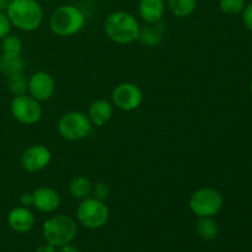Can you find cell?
Instances as JSON below:
<instances>
[{
	"label": "cell",
	"instance_id": "7402d4cb",
	"mask_svg": "<svg viewBox=\"0 0 252 252\" xmlns=\"http://www.w3.org/2000/svg\"><path fill=\"white\" fill-rule=\"evenodd\" d=\"M22 42L15 34H7L1 39V54L9 57L21 56Z\"/></svg>",
	"mask_w": 252,
	"mask_h": 252
},
{
	"label": "cell",
	"instance_id": "83f0119b",
	"mask_svg": "<svg viewBox=\"0 0 252 252\" xmlns=\"http://www.w3.org/2000/svg\"><path fill=\"white\" fill-rule=\"evenodd\" d=\"M57 252H79V250L75 245L69 243V244H65V245L61 246V248H59V251Z\"/></svg>",
	"mask_w": 252,
	"mask_h": 252
},
{
	"label": "cell",
	"instance_id": "3957f363",
	"mask_svg": "<svg viewBox=\"0 0 252 252\" xmlns=\"http://www.w3.org/2000/svg\"><path fill=\"white\" fill-rule=\"evenodd\" d=\"M85 15L74 5H62L52 12L49 26L56 34L69 37L79 33L85 26Z\"/></svg>",
	"mask_w": 252,
	"mask_h": 252
},
{
	"label": "cell",
	"instance_id": "4316f807",
	"mask_svg": "<svg viewBox=\"0 0 252 252\" xmlns=\"http://www.w3.org/2000/svg\"><path fill=\"white\" fill-rule=\"evenodd\" d=\"M20 203H21L22 207H27V208L33 206V194L30 193V192L21 194V197H20Z\"/></svg>",
	"mask_w": 252,
	"mask_h": 252
},
{
	"label": "cell",
	"instance_id": "4dcf8cb0",
	"mask_svg": "<svg viewBox=\"0 0 252 252\" xmlns=\"http://www.w3.org/2000/svg\"><path fill=\"white\" fill-rule=\"evenodd\" d=\"M250 91H251V94H252V81H251V84H250Z\"/></svg>",
	"mask_w": 252,
	"mask_h": 252
},
{
	"label": "cell",
	"instance_id": "ac0fdd59",
	"mask_svg": "<svg viewBox=\"0 0 252 252\" xmlns=\"http://www.w3.org/2000/svg\"><path fill=\"white\" fill-rule=\"evenodd\" d=\"M69 192L75 199H85L91 196L93 184L85 176H75L69 182Z\"/></svg>",
	"mask_w": 252,
	"mask_h": 252
},
{
	"label": "cell",
	"instance_id": "5bb4252c",
	"mask_svg": "<svg viewBox=\"0 0 252 252\" xmlns=\"http://www.w3.org/2000/svg\"><path fill=\"white\" fill-rule=\"evenodd\" d=\"M113 107L107 100L98 98L95 100L89 107L88 118L91 122V125L96 127H102L103 125L108 122L112 118Z\"/></svg>",
	"mask_w": 252,
	"mask_h": 252
},
{
	"label": "cell",
	"instance_id": "e0dca14e",
	"mask_svg": "<svg viewBox=\"0 0 252 252\" xmlns=\"http://www.w3.org/2000/svg\"><path fill=\"white\" fill-rule=\"evenodd\" d=\"M196 231L203 240L213 241L218 238L219 226L212 217H199L196 221Z\"/></svg>",
	"mask_w": 252,
	"mask_h": 252
},
{
	"label": "cell",
	"instance_id": "8fae6325",
	"mask_svg": "<svg viewBox=\"0 0 252 252\" xmlns=\"http://www.w3.org/2000/svg\"><path fill=\"white\" fill-rule=\"evenodd\" d=\"M29 95L37 101H47L53 96L56 91V83L51 74L46 71H37L29 79Z\"/></svg>",
	"mask_w": 252,
	"mask_h": 252
},
{
	"label": "cell",
	"instance_id": "9c48e42d",
	"mask_svg": "<svg viewBox=\"0 0 252 252\" xmlns=\"http://www.w3.org/2000/svg\"><path fill=\"white\" fill-rule=\"evenodd\" d=\"M112 102L118 110L130 112L142 105L143 91L133 83H122L112 91Z\"/></svg>",
	"mask_w": 252,
	"mask_h": 252
},
{
	"label": "cell",
	"instance_id": "7a4b0ae2",
	"mask_svg": "<svg viewBox=\"0 0 252 252\" xmlns=\"http://www.w3.org/2000/svg\"><path fill=\"white\" fill-rule=\"evenodd\" d=\"M105 32L116 43L129 44L139 38L140 25L129 12L116 11L106 17Z\"/></svg>",
	"mask_w": 252,
	"mask_h": 252
},
{
	"label": "cell",
	"instance_id": "52a82bcc",
	"mask_svg": "<svg viewBox=\"0 0 252 252\" xmlns=\"http://www.w3.org/2000/svg\"><path fill=\"white\" fill-rule=\"evenodd\" d=\"M91 122L88 116L79 111H70L61 117L58 122V132L62 138L69 142H78L89 135Z\"/></svg>",
	"mask_w": 252,
	"mask_h": 252
},
{
	"label": "cell",
	"instance_id": "d6986e66",
	"mask_svg": "<svg viewBox=\"0 0 252 252\" xmlns=\"http://www.w3.org/2000/svg\"><path fill=\"white\" fill-rule=\"evenodd\" d=\"M170 11L177 17H187L194 12L197 0H167Z\"/></svg>",
	"mask_w": 252,
	"mask_h": 252
},
{
	"label": "cell",
	"instance_id": "277c9868",
	"mask_svg": "<svg viewBox=\"0 0 252 252\" xmlns=\"http://www.w3.org/2000/svg\"><path fill=\"white\" fill-rule=\"evenodd\" d=\"M42 231L47 244L54 248H61L75 239L78 234V225L71 217L58 214L44 221Z\"/></svg>",
	"mask_w": 252,
	"mask_h": 252
},
{
	"label": "cell",
	"instance_id": "30bf717a",
	"mask_svg": "<svg viewBox=\"0 0 252 252\" xmlns=\"http://www.w3.org/2000/svg\"><path fill=\"white\" fill-rule=\"evenodd\" d=\"M52 161V153L41 144L27 148L21 155V166L27 172H38L46 169Z\"/></svg>",
	"mask_w": 252,
	"mask_h": 252
},
{
	"label": "cell",
	"instance_id": "2e32d148",
	"mask_svg": "<svg viewBox=\"0 0 252 252\" xmlns=\"http://www.w3.org/2000/svg\"><path fill=\"white\" fill-rule=\"evenodd\" d=\"M162 25H160V22L157 24H148V26L140 27L139 32V41L142 42V44L147 47H155L162 41Z\"/></svg>",
	"mask_w": 252,
	"mask_h": 252
},
{
	"label": "cell",
	"instance_id": "603a6c76",
	"mask_svg": "<svg viewBox=\"0 0 252 252\" xmlns=\"http://www.w3.org/2000/svg\"><path fill=\"white\" fill-rule=\"evenodd\" d=\"M245 0H219V7L226 15H238L245 9Z\"/></svg>",
	"mask_w": 252,
	"mask_h": 252
},
{
	"label": "cell",
	"instance_id": "cb8c5ba5",
	"mask_svg": "<svg viewBox=\"0 0 252 252\" xmlns=\"http://www.w3.org/2000/svg\"><path fill=\"white\" fill-rule=\"evenodd\" d=\"M91 194H93L95 198L103 201V199L107 198L108 194H110V186H108L107 184H105V182H98L95 186L93 185V192H91Z\"/></svg>",
	"mask_w": 252,
	"mask_h": 252
},
{
	"label": "cell",
	"instance_id": "ba28073f",
	"mask_svg": "<svg viewBox=\"0 0 252 252\" xmlns=\"http://www.w3.org/2000/svg\"><path fill=\"white\" fill-rule=\"evenodd\" d=\"M11 115L21 125L32 126L38 122L42 117V107L39 101L31 95L15 96L10 103Z\"/></svg>",
	"mask_w": 252,
	"mask_h": 252
},
{
	"label": "cell",
	"instance_id": "44dd1931",
	"mask_svg": "<svg viewBox=\"0 0 252 252\" xmlns=\"http://www.w3.org/2000/svg\"><path fill=\"white\" fill-rule=\"evenodd\" d=\"M7 88L14 96H20L27 94L29 89V79L25 76L24 71H19L7 76Z\"/></svg>",
	"mask_w": 252,
	"mask_h": 252
},
{
	"label": "cell",
	"instance_id": "d4e9b609",
	"mask_svg": "<svg viewBox=\"0 0 252 252\" xmlns=\"http://www.w3.org/2000/svg\"><path fill=\"white\" fill-rule=\"evenodd\" d=\"M11 26L12 25L7 17L6 12H0V39H2L10 33Z\"/></svg>",
	"mask_w": 252,
	"mask_h": 252
},
{
	"label": "cell",
	"instance_id": "8992f818",
	"mask_svg": "<svg viewBox=\"0 0 252 252\" xmlns=\"http://www.w3.org/2000/svg\"><path fill=\"white\" fill-rule=\"evenodd\" d=\"M189 209L194 216L213 217L223 207V196L212 187H202L194 191L189 197Z\"/></svg>",
	"mask_w": 252,
	"mask_h": 252
},
{
	"label": "cell",
	"instance_id": "7c38bea8",
	"mask_svg": "<svg viewBox=\"0 0 252 252\" xmlns=\"http://www.w3.org/2000/svg\"><path fill=\"white\" fill-rule=\"evenodd\" d=\"M33 207L42 213H52L57 211L61 204V196L51 187H39L32 192Z\"/></svg>",
	"mask_w": 252,
	"mask_h": 252
},
{
	"label": "cell",
	"instance_id": "5b68a950",
	"mask_svg": "<svg viewBox=\"0 0 252 252\" xmlns=\"http://www.w3.org/2000/svg\"><path fill=\"white\" fill-rule=\"evenodd\" d=\"M76 218L79 223L85 228L98 229L107 224L110 211L103 201H100L95 197H88L79 204Z\"/></svg>",
	"mask_w": 252,
	"mask_h": 252
},
{
	"label": "cell",
	"instance_id": "f1b7e54d",
	"mask_svg": "<svg viewBox=\"0 0 252 252\" xmlns=\"http://www.w3.org/2000/svg\"><path fill=\"white\" fill-rule=\"evenodd\" d=\"M34 252H57V250H56V248H54V246L47 244V245L39 246V248L37 249V250Z\"/></svg>",
	"mask_w": 252,
	"mask_h": 252
},
{
	"label": "cell",
	"instance_id": "4fadbf2b",
	"mask_svg": "<svg viewBox=\"0 0 252 252\" xmlns=\"http://www.w3.org/2000/svg\"><path fill=\"white\" fill-rule=\"evenodd\" d=\"M7 224L14 231L26 234L34 225V217L27 207H16L7 214Z\"/></svg>",
	"mask_w": 252,
	"mask_h": 252
},
{
	"label": "cell",
	"instance_id": "6da1fadb",
	"mask_svg": "<svg viewBox=\"0 0 252 252\" xmlns=\"http://www.w3.org/2000/svg\"><path fill=\"white\" fill-rule=\"evenodd\" d=\"M6 15L12 26L32 32L43 21V9L37 0H10Z\"/></svg>",
	"mask_w": 252,
	"mask_h": 252
},
{
	"label": "cell",
	"instance_id": "9a60e30c",
	"mask_svg": "<svg viewBox=\"0 0 252 252\" xmlns=\"http://www.w3.org/2000/svg\"><path fill=\"white\" fill-rule=\"evenodd\" d=\"M139 15L147 24H157L161 21L165 14L164 0H140Z\"/></svg>",
	"mask_w": 252,
	"mask_h": 252
},
{
	"label": "cell",
	"instance_id": "f546056e",
	"mask_svg": "<svg viewBox=\"0 0 252 252\" xmlns=\"http://www.w3.org/2000/svg\"><path fill=\"white\" fill-rule=\"evenodd\" d=\"M10 0H0V12H6Z\"/></svg>",
	"mask_w": 252,
	"mask_h": 252
},
{
	"label": "cell",
	"instance_id": "ffe728a7",
	"mask_svg": "<svg viewBox=\"0 0 252 252\" xmlns=\"http://www.w3.org/2000/svg\"><path fill=\"white\" fill-rule=\"evenodd\" d=\"M25 61L21 56L17 57H9L1 54L0 57V73L4 75L10 76L15 73L24 70Z\"/></svg>",
	"mask_w": 252,
	"mask_h": 252
},
{
	"label": "cell",
	"instance_id": "484cf974",
	"mask_svg": "<svg viewBox=\"0 0 252 252\" xmlns=\"http://www.w3.org/2000/svg\"><path fill=\"white\" fill-rule=\"evenodd\" d=\"M243 21L245 26L248 27V30L252 32V2L243 10Z\"/></svg>",
	"mask_w": 252,
	"mask_h": 252
}]
</instances>
